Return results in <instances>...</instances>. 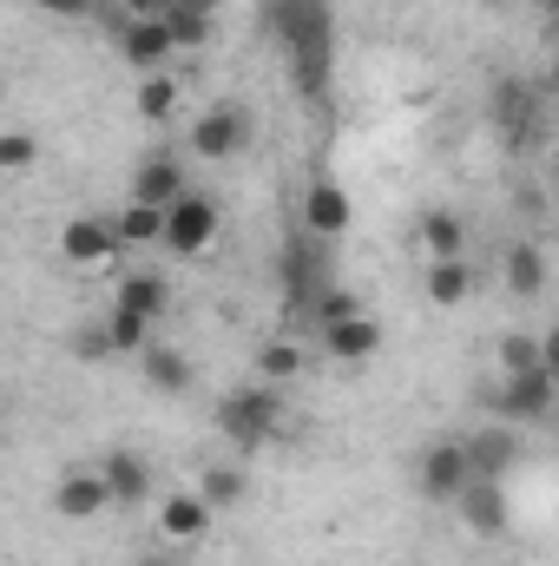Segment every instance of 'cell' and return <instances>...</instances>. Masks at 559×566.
I'll return each instance as SVG.
<instances>
[{
	"label": "cell",
	"instance_id": "1",
	"mask_svg": "<svg viewBox=\"0 0 559 566\" xmlns=\"http://www.w3.org/2000/svg\"><path fill=\"white\" fill-rule=\"evenodd\" d=\"M264 33L289 53V80L303 99H323L336 80V13L329 0H264L257 7Z\"/></svg>",
	"mask_w": 559,
	"mask_h": 566
},
{
	"label": "cell",
	"instance_id": "2",
	"mask_svg": "<svg viewBox=\"0 0 559 566\" xmlns=\"http://www.w3.org/2000/svg\"><path fill=\"white\" fill-rule=\"evenodd\" d=\"M218 434H224V441H238L244 454L271 448V441L283 434V396H277V382L231 389V396L218 402Z\"/></svg>",
	"mask_w": 559,
	"mask_h": 566
},
{
	"label": "cell",
	"instance_id": "3",
	"mask_svg": "<svg viewBox=\"0 0 559 566\" xmlns=\"http://www.w3.org/2000/svg\"><path fill=\"white\" fill-rule=\"evenodd\" d=\"M467 481H474V468H467V441H454V434H441V441H428L415 461V488L428 507H454L461 494H467Z\"/></svg>",
	"mask_w": 559,
	"mask_h": 566
},
{
	"label": "cell",
	"instance_id": "4",
	"mask_svg": "<svg viewBox=\"0 0 559 566\" xmlns=\"http://www.w3.org/2000/svg\"><path fill=\"white\" fill-rule=\"evenodd\" d=\"M494 133L507 151H534L540 145V93L527 80H500L494 86Z\"/></svg>",
	"mask_w": 559,
	"mask_h": 566
},
{
	"label": "cell",
	"instance_id": "5",
	"mask_svg": "<svg viewBox=\"0 0 559 566\" xmlns=\"http://www.w3.org/2000/svg\"><path fill=\"white\" fill-rule=\"evenodd\" d=\"M507 422H547L559 409V376L553 369H527V376H500V389L487 396Z\"/></svg>",
	"mask_w": 559,
	"mask_h": 566
},
{
	"label": "cell",
	"instance_id": "6",
	"mask_svg": "<svg viewBox=\"0 0 559 566\" xmlns=\"http://www.w3.org/2000/svg\"><path fill=\"white\" fill-rule=\"evenodd\" d=\"M211 244H218V205L198 198V191H184V198L165 211V251H171V258H204Z\"/></svg>",
	"mask_w": 559,
	"mask_h": 566
},
{
	"label": "cell",
	"instance_id": "7",
	"mask_svg": "<svg viewBox=\"0 0 559 566\" xmlns=\"http://www.w3.org/2000/svg\"><path fill=\"white\" fill-rule=\"evenodd\" d=\"M244 139H251V113H244V106H204V113H198V126H191V151H198V158H211V165L238 158Z\"/></svg>",
	"mask_w": 559,
	"mask_h": 566
},
{
	"label": "cell",
	"instance_id": "8",
	"mask_svg": "<svg viewBox=\"0 0 559 566\" xmlns=\"http://www.w3.org/2000/svg\"><path fill=\"white\" fill-rule=\"evenodd\" d=\"M126 244H119V224L113 218H73L66 231H60V258L66 264H80V271H99V264H113Z\"/></svg>",
	"mask_w": 559,
	"mask_h": 566
},
{
	"label": "cell",
	"instance_id": "9",
	"mask_svg": "<svg viewBox=\"0 0 559 566\" xmlns=\"http://www.w3.org/2000/svg\"><path fill=\"white\" fill-rule=\"evenodd\" d=\"M106 507H113L106 468H73V474L53 481V514H60V521H93V514H106Z\"/></svg>",
	"mask_w": 559,
	"mask_h": 566
},
{
	"label": "cell",
	"instance_id": "10",
	"mask_svg": "<svg viewBox=\"0 0 559 566\" xmlns=\"http://www.w3.org/2000/svg\"><path fill=\"white\" fill-rule=\"evenodd\" d=\"M349 191L336 185V178H309V191H303V231L309 238H342L349 231Z\"/></svg>",
	"mask_w": 559,
	"mask_h": 566
},
{
	"label": "cell",
	"instance_id": "11",
	"mask_svg": "<svg viewBox=\"0 0 559 566\" xmlns=\"http://www.w3.org/2000/svg\"><path fill=\"white\" fill-rule=\"evenodd\" d=\"M316 343H323L336 363H362V356H376V349H382V323H376L369 310H356V316L323 323V329H316Z\"/></svg>",
	"mask_w": 559,
	"mask_h": 566
},
{
	"label": "cell",
	"instance_id": "12",
	"mask_svg": "<svg viewBox=\"0 0 559 566\" xmlns=\"http://www.w3.org/2000/svg\"><path fill=\"white\" fill-rule=\"evenodd\" d=\"M454 514L467 521V534H481V541H500L507 534V488L500 481H467V494L454 501Z\"/></svg>",
	"mask_w": 559,
	"mask_h": 566
},
{
	"label": "cell",
	"instance_id": "13",
	"mask_svg": "<svg viewBox=\"0 0 559 566\" xmlns=\"http://www.w3.org/2000/svg\"><path fill=\"white\" fill-rule=\"evenodd\" d=\"M119 53H126L139 73H165V60L178 53V40H171V27H165V20H126Z\"/></svg>",
	"mask_w": 559,
	"mask_h": 566
},
{
	"label": "cell",
	"instance_id": "14",
	"mask_svg": "<svg viewBox=\"0 0 559 566\" xmlns=\"http://www.w3.org/2000/svg\"><path fill=\"white\" fill-rule=\"evenodd\" d=\"M211 514H218V507H211L198 488H191V494H158V534H165V541H198V534L211 527Z\"/></svg>",
	"mask_w": 559,
	"mask_h": 566
},
{
	"label": "cell",
	"instance_id": "15",
	"mask_svg": "<svg viewBox=\"0 0 559 566\" xmlns=\"http://www.w3.org/2000/svg\"><path fill=\"white\" fill-rule=\"evenodd\" d=\"M106 481H113V507H145L151 501V468H145V454L133 448H106Z\"/></svg>",
	"mask_w": 559,
	"mask_h": 566
},
{
	"label": "cell",
	"instance_id": "16",
	"mask_svg": "<svg viewBox=\"0 0 559 566\" xmlns=\"http://www.w3.org/2000/svg\"><path fill=\"white\" fill-rule=\"evenodd\" d=\"M514 461H520V441H514L507 428H481V434H467V468H474V481H507Z\"/></svg>",
	"mask_w": 559,
	"mask_h": 566
},
{
	"label": "cell",
	"instance_id": "17",
	"mask_svg": "<svg viewBox=\"0 0 559 566\" xmlns=\"http://www.w3.org/2000/svg\"><path fill=\"white\" fill-rule=\"evenodd\" d=\"M133 198H139V205H165V211H171V205L184 198V165H178L171 151L145 158L139 171H133Z\"/></svg>",
	"mask_w": 559,
	"mask_h": 566
},
{
	"label": "cell",
	"instance_id": "18",
	"mask_svg": "<svg viewBox=\"0 0 559 566\" xmlns=\"http://www.w3.org/2000/svg\"><path fill=\"white\" fill-rule=\"evenodd\" d=\"M139 369H145V382H151L158 396H191V382H198V376H191V356L171 349V343H151V349L139 356Z\"/></svg>",
	"mask_w": 559,
	"mask_h": 566
},
{
	"label": "cell",
	"instance_id": "19",
	"mask_svg": "<svg viewBox=\"0 0 559 566\" xmlns=\"http://www.w3.org/2000/svg\"><path fill=\"white\" fill-rule=\"evenodd\" d=\"M421 290H428V303L454 310V303H467V296H474V264H467V258H428Z\"/></svg>",
	"mask_w": 559,
	"mask_h": 566
},
{
	"label": "cell",
	"instance_id": "20",
	"mask_svg": "<svg viewBox=\"0 0 559 566\" xmlns=\"http://www.w3.org/2000/svg\"><path fill=\"white\" fill-rule=\"evenodd\" d=\"M415 244L428 258H467V224H461L454 211H421Z\"/></svg>",
	"mask_w": 559,
	"mask_h": 566
},
{
	"label": "cell",
	"instance_id": "21",
	"mask_svg": "<svg viewBox=\"0 0 559 566\" xmlns=\"http://www.w3.org/2000/svg\"><path fill=\"white\" fill-rule=\"evenodd\" d=\"M119 310H133V316H145V323H158L165 310H171V290H165V277H151V271H133V277H119V296H113Z\"/></svg>",
	"mask_w": 559,
	"mask_h": 566
},
{
	"label": "cell",
	"instance_id": "22",
	"mask_svg": "<svg viewBox=\"0 0 559 566\" xmlns=\"http://www.w3.org/2000/svg\"><path fill=\"white\" fill-rule=\"evenodd\" d=\"M198 494H204V501H211V507L224 514V507H238V501L251 494V474H244L238 461H211V468L198 474Z\"/></svg>",
	"mask_w": 559,
	"mask_h": 566
},
{
	"label": "cell",
	"instance_id": "23",
	"mask_svg": "<svg viewBox=\"0 0 559 566\" xmlns=\"http://www.w3.org/2000/svg\"><path fill=\"white\" fill-rule=\"evenodd\" d=\"M500 277H507L514 296H540V290H547V251H540V244H514L507 264H500Z\"/></svg>",
	"mask_w": 559,
	"mask_h": 566
},
{
	"label": "cell",
	"instance_id": "24",
	"mask_svg": "<svg viewBox=\"0 0 559 566\" xmlns=\"http://www.w3.org/2000/svg\"><path fill=\"white\" fill-rule=\"evenodd\" d=\"M158 20L171 27V40H178L184 53H198V46H211V27H218V13H198V7H184V0H178V7H165Z\"/></svg>",
	"mask_w": 559,
	"mask_h": 566
},
{
	"label": "cell",
	"instance_id": "25",
	"mask_svg": "<svg viewBox=\"0 0 559 566\" xmlns=\"http://www.w3.org/2000/svg\"><path fill=\"white\" fill-rule=\"evenodd\" d=\"M113 224H119V244H165V205H139L133 198Z\"/></svg>",
	"mask_w": 559,
	"mask_h": 566
},
{
	"label": "cell",
	"instance_id": "26",
	"mask_svg": "<svg viewBox=\"0 0 559 566\" xmlns=\"http://www.w3.org/2000/svg\"><path fill=\"white\" fill-rule=\"evenodd\" d=\"M151 329L158 323H145V316H133V310H106V336H113V356H145L151 349Z\"/></svg>",
	"mask_w": 559,
	"mask_h": 566
},
{
	"label": "cell",
	"instance_id": "27",
	"mask_svg": "<svg viewBox=\"0 0 559 566\" xmlns=\"http://www.w3.org/2000/svg\"><path fill=\"white\" fill-rule=\"evenodd\" d=\"M527 369H547V349H540V336L507 329L500 336V376H527Z\"/></svg>",
	"mask_w": 559,
	"mask_h": 566
},
{
	"label": "cell",
	"instance_id": "28",
	"mask_svg": "<svg viewBox=\"0 0 559 566\" xmlns=\"http://www.w3.org/2000/svg\"><path fill=\"white\" fill-rule=\"evenodd\" d=\"M171 106H178V80H171V73H145L139 80V113L145 119H171Z\"/></svg>",
	"mask_w": 559,
	"mask_h": 566
},
{
	"label": "cell",
	"instance_id": "29",
	"mask_svg": "<svg viewBox=\"0 0 559 566\" xmlns=\"http://www.w3.org/2000/svg\"><path fill=\"white\" fill-rule=\"evenodd\" d=\"M296 369H303L296 343H264V349H257V376H264V382H289Z\"/></svg>",
	"mask_w": 559,
	"mask_h": 566
},
{
	"label": "cell",
	"instance_id": "30",
	"mask_svg": "<svg viewBox=\"0 0 559 566\" xmlns=\"http://www.w3.org/2000/svg\"><path fill=\"white\" fill-rule=\"evenodd\" d=\"M33 158H40V145L27 133H0V171H27Z\"/></svg>",
	"mask_w": 559,
	"mask_h": 566
},
{
	"label": "cell",
	"instance_id": "31",
	"mask_svg": "<svg viewBox=\"0 0 559 566\" xmlns=\"http://www.w3.org/2000/svg\"><path fill=\"white\" fill-rule=\"evenodd\" d=\"M356 310H362V303H356L349 290H323V296H316V329L336 323V316H356Z\"/></svg>",
	"mask_w": 559,
	"mask_h": 566
},
{
	"label": "cell",
	"instance_id": "32",
	"mask_svg": "<svg viewBox=\"0 0 559 566\" xmlns=\"http://www.w3.org/2000/svg\"><path fill=\"white\" fill-rule=\"evenodd\" d=\"M33 7H46V13H60V20H80L93 0H33Z\"/></svg>",
	"mask_w": 559,
	"mask_h": 566
},
{
	"label": "cell",
	"instance_id": "33",
	"mask_svg": "<svg viewBox=\"0 0 559 566\" xmlns=\"http://www.w3.org/2000/svg\"><path fill=\"white\" fill-rule=\"evenodd\" d=\"M540 349H547V369H553V376H559V323H553V329H547V336H540Z\"/></svg>",
	"mask_w": 559,
	"mask_h": 566
},
{
	"label": "cell",
	"instance_id": "34",
	"mask_svg": "<svg viewBox=\"0 0 559 566\" xmlns=\"http://www.w3.org/2000/svg\"><path fill=\"white\" fill-rule=\"evenodd\" d=\"M184 7H198V13H218V7H224V0H184Z\"/></svg>",
	"mask_w": 559,
	"mask_h": 566
},
{
	"label": "cell",
	"instance_id": "35",
	"mask_svg": "<svg viewBox=\"0 0 559 566\" xmlns=\"http://www.w3.org/2000/svg\"><path fill=\"white\" fill-rule=\"evenodd\" d=\"M133 566H171V560H165V554H139Z\"/></svg>",
	"mask_w": 559,
	"mask_h": 566
},
{
	"label": "cell",
	"instance_id": "36",
	"mask_svg": "<svg viewBox=\"0 0 559 566\" xmlns=\"http://www.w3.org/2000/svg\"><path fill=\"white\" fill-rule=\"evenodd\" d=\"M547 7H553V20H559V0H547Z\"/></svg>",
	"mask_w": 559,
	"mask_h": 566
}]
</instances>
